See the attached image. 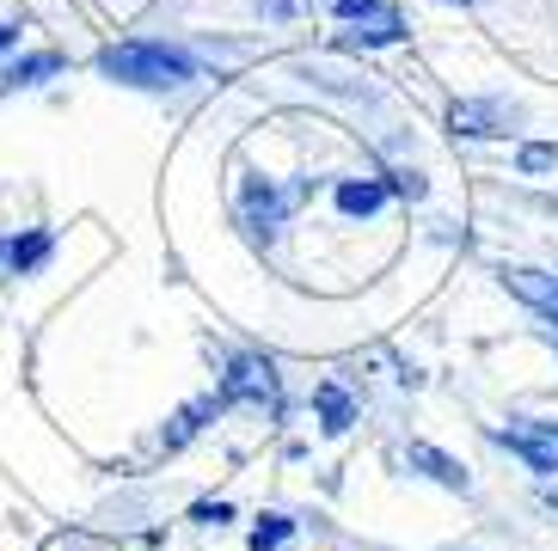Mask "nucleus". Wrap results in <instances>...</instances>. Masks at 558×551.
<instances>
[{"instance_id":"nucleus-9","label":"nucleus","mask_w":558,"mask_h":551,"mask_svg":"<svg viewBox=\"0 0 558 551\" xmlns=\"http://www.w3.org/2000/svg\"><path fill=\"white\" fill-rule=\"evenodd\" d=\"M492 123H497V105H454V130H466V135H497Z\"/></svg>"},{"instance_id":"nucleus-7","label":"nucleus","mask_w":558,"mask_h":551,"mask_svg":"<svg viewBox=\"0 0 558 551\" xmlns=\"http://www.w3.org/2000/svg\"><path fill=\"white\" fill-rule=\"evenodd\" d=\"M497 441H509V448H515V454L527 460V466L534 472H558V448H546V441H534V436H522V429H504V436Z\"/></svg>"},{"instance_id":"nucleus-1","label":"nucleus","mask_w":558,"mask_h":551,"mask_svg":"<svg viewBox=\"0 0 558 551\" xmlns=\"http://www.w3.org/2000/svg\"><path fill=\"white\" fill-rule=\"evenodd\" d=\"M99 74H111L123 86H154V93H166V86L191 81V56H179V49H166V44H111L99 56Z\"/></svg>"},{"instance_id":"nucleus-13","label":"nucleus","mask_w":558,"mask_h":551,"mask_svg":"<svg viewBox=\"0 0 558 551\" xmlns=\"http://www.w3.org/2000/svg\"><path fill=\"white\" fill-rule=\"evenodd\" d=\"M553 160H558L553 147H522V172H546Z\"/></svg>"},{"instance_id":"nucleus-10","label":"nucleus","mask_w":558,"mask_h":551,"mask_svg":"<svg viewBox=\"0 0 558 551\" xmlns=\"http://www.w3.org/2000/svg\"><path fill=\"white\" fill-rule=\"evenodd\" d=\"M289 534H295V521H282V515H264V521H258V534H252V551H277Z\"/></svg>"},{"instance_id":"nucleus-3","label":"nucleus","mask_w":558,"mask_h":551,"mask_svg":"<svg viewBox=\"0 0 558 551\" xmlns=\"http://www.w3.org/2000/svg\"><path fill=\"white\" fill-rule=\"evenodd\" d=\"M504 289L558 325V276H541V270H504Z\"/></svg>"},{"instance_id":"nucleus-11","label":"nucleus","mask_w":558,"mask_h":551,"mask_svg":"<svg viewBox=\"0 0 558 551\" xmlns=\"http://www.w3.org/2000/svg\"><path fill=\"white\" fill-rule=\"evenodd\" d=\"M319 411H326V429L338 436V429H350V399L338 387H319Z\"/></svg>"},{"instance_id":"nucleus-5","label":"nucleus","mask_w":558,"mask_h":551,"mask_svg":"<svg viewBox=\"0 0 558 551\" xmlns=\"http://www.w3.org/2000/svg\"><path fill=\"white\" fill-rule=\"evenodd\" d=\"M380 203H387V184H375V179L338 184V209H344V215H375Z\"/></svg>"},{"instance_id":"nucleus-15","label":"nucleus","mask_w":558,"mask_h":551,"mask_svg":"<svg viewBox=\"0 0 558 551\" xmlns=\"http://www.w3.org/2000/svg\"><path fill=\"white\" fill-rule=\"evenodd\" d=\"M0 264H7V240H0Z\"/></svg>"},{"instance_id":"nucleus-4","label":"nucleus","mask_w":558,"mask_h":551,"mask_svg":"<svg viewBox=\"0 0 558 551\" xmlns=\"http://www.w3.org/2000/svg\"><path fill=\"white\" fill-rule=\"evenodd\" d=\"M411 466H424L436 485H448V490H466V472L454 466L448 454H436V448H424V441H411Z\"/></svg>"},{"instance_id":"nucleus-2","label":"nucleus","mask_w":558,"mask_h":551,"mask_svg":"<svg viewBox=\"0 0 558 551\" xmlns=\"http://www.w3.org/2000/svg\"><path fill=\"white\" fill-rule=\"evenodd\" d=\"M221 399H246V405H277V368L258 356H240L221 380Z\"/></svg>"},{"instance_id":"nucleus-12","label":"nucleus","mask_w":558,"mask_h":551,"mask_svg":"<svg viewBox=\"0 0 558 551\" xmlns=\"http://www.w3.org/2000/svg\"><path fill=\"white\" fill-rule=\"evenodd\" d=\"M375 13H387L380 0H338V19H375Z\"/></svg>"},{"instance_id":"nucleus-14","label":"nucleus","mask_w":558,"mask_h":551,"mask_svg":"<svg viewBox=\"0 0 558 551\" xmlns=\"http://www.w3.org/2000/svg\"><path fill=\"white\" fill-rule=\"evenodd\" d=\"M19 44V25H0V49H13Z\"/></svg>"},{"instance_id":"nucleus-8","label":"nucleus","mask_w":558,"mask_h":551,"mask_svg":"<svg viewBox=\"0 0 558 551\" xmlns=\"http://www.w3.org/2000/svg\"><path fill=\"white\" fill-rule=\"evenodd\" d=\"M44 258H50V233L44 228L25 233V240H7V264H13V270H37Z\"/></svg>"},{"instance_id":"nucleus-6","label":"nucleus","mask_w":558,"mask_h":551,"mask_svg":"<svg viewBox=\"0 0 558 551\" xmlns=\"http://www.w3.org/2000/svg\"><path fill=\"white\" fill-rule=\"evenodd\" d=\"M56 68H62V56H56V49H37V56L7 68V86H37V81H50Z\"/></svg>"}]
</instances>
